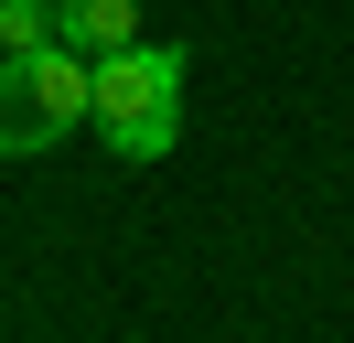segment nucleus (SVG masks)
<instances>
[{
    "label": "nucleus",
    "instance_id": "1",
    "mask_svg": "<svg viewBox=\"0 0 354 343\" xmlns=\"http://www.w3.org/2000/svg\"><path fill=\"white\" fill-rule=\"evenodd\" d=\"M183 86H194V54H183V43H129V54L97 64V107H86V118L108 129L118 161H172Z\"/></svg>",
    "mask_w": 354,
    "mask_h": 343
},
{
    "label": "nucleus",
    "instance_id": "2",
    "mask_svg": "<svg viewBox=\"0 0 354 343\" xmlns=\"http://www.w3.org/2000/svg\"><path fill=\"white\" fill-rule=\"evenodd\" d=\"M97 107V64L75 43H44V54H0V161H32L65 129H86Z\"/></svg>",
    "mask_w": 354,
    "mask_h": 343
},
{
    "label": "nucleus",
    "instance_id": "3",
    "mask_svg": "<svg viewBox=\"0 0 354 343\" xmlns=\"http://www.w3.org/2000/svg\"><path fill=\"white\" fill-rule=\"evenodd\" d=\"M54 43H75L86 64L129 54L140 43V0H54Z\"/></svg>",
    "mask_w": 354,
    "mask_h": 343
},
{
    "label": "nucleus",
    "instance_id": "4",
    "mask_svg": "<svg viewBox=\"0 0 354 343\" xmlns=\"http://www.w3.org/2000/svg\"><path fill=\"white\" fill-rule=\"evenodd\" d=\"M54 43V0H0V54H44Z\"/></svg>",
    "mask_w": 354,
    "mask_h": 343
}]
</instances>
